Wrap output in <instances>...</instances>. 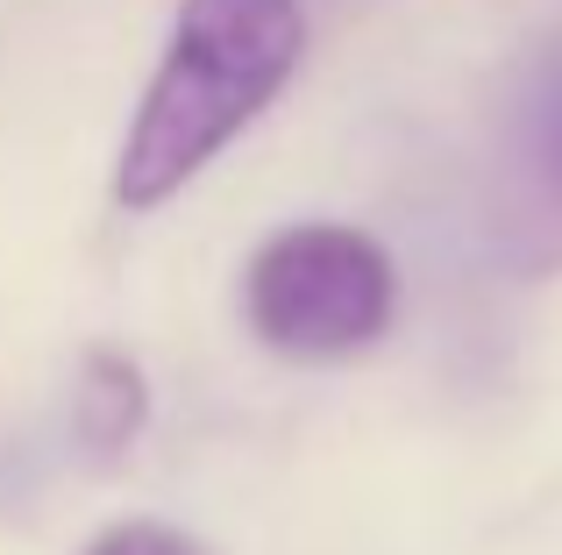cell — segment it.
<instances>
[{
    "label": "cell",
    "instance_id": "obj_1",
    "mask_svg": "<svg viewBox=\"0 0 562 555\" xmlns=\"http://www.w3.org/2000/svg\"><path fill=\"white\" fill-rule=\"evenodd\" d=\"M306 57L300 0H179L165 57L136 100L114 157V207L150 214L186 193L263 107L292 86Z\"/></svg>",
    "mask_w": 562,
    "mask_h": 555
},
{
    "label": "cell",
    "instance_id": "obj_2",
    "mask_svg": "<svg viewBox=\"0 0 562 555\" xmlns=\"http://www.w3.org/2000/svg\"><path fill=\"white\" fill-rule=\"evenodd\" d=\"M398 278L378 236L349 222L278 228L243 271V314L278 356H349L392 328Z\"/></svg>",
    "mask_w": 562,
    "mask_h": 555
},
{
    "label": "cell",
    "instance_id": "obj_3",
    "mask_svg": "<svg viewBox=\"0 0 562 555\" xmlns=\"http://www.w3.org/2000/svg\"><path fill=\"white\" fill-rule=\"evenodd\" d=\"M484 228L513 278L562 271V14L535 29L492 114Z\"/></svg>",
    "mask_w": 562,
    "mask_h": 555
},
{
    "label": "cell",
    "instance_id": "obj_4",
    "mask_svg": "<svg viewBox=\"0 0 562 555\" xmlns=\"http://www.w3.org/2000/svg\"><path fill=\"white\" fill-rule=\"evenodd\" d=\"M150 420V385H143L136 356L122 349H93L79 363V385H71V434H79L93 456H122L128 442Z\"/></svg>",
    "mask_w": 562,
    "mask_h": 555
},
{
    "label": "cell",
    "instance_id": "obj_5",
    "mask_svg": "<svg viewBox=\"0 0 562 555\" xmlns=\"http://www.w3.org/2000/svg\"><path fill=\"white\" fill-rule=\"evenodd\" d=\"M86 555H200V542H186L179 528H157V520H122V528H108Z\"/></svg>",
    "mask_w": 562,
    "mask_h": 555
}]
</instances>
